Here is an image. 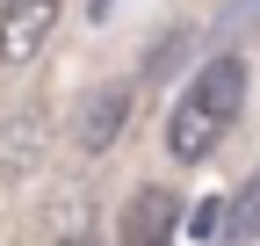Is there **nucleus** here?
<instances>
[{
	"label": "nucleus",
	"instance_id": "f257e3e1",
	"mask_svg": "<svg viewBox=\"0 0 260 246\" xmlns=\"http://www.w3.org/2000/svg\"><path fill=\"white\" fill-rule=\"evenodd\" d=\"M239 102H246V58L239 51H217L203 73H195L181 87V102L167 116V152L174 160H210V152L224 145V131L239 123Z\"/></svg>",
	"mask_w": 260,
	"mask_h": 246
},
{
	"label": "nucleus",
	"instance_id": "f03ea898",
	"mask_svg": "<svg viewBox=\"0 0 260 246\" xmlns=\"http://www.w3.org/2000/svg\"><path fill=\"white\" fill-rule=\"evenodd\" d=\"M130 95H138L130 80H109V87H94V95L73 109V152H80V160H102V152L123 138V123H130Z\"/></svg>",
	"mask_w": 260,
	"mask_h": 246
},
{
	"label": "nucleus",
	"instance_id": "7ed1b4c3",
	"mask_svg": "<svg viewBox=\"0 0 260 246\" xmlns=\"http://www.w3.org/2000/svg\"><path fill=\"white\" fill-rule=\"evenodd\" d=\"M181 232V196L145 181V189L123 196V218H116V246H174Z\"/></svg>",
	"mask_w": 260,
	"mask_h": 246
},
{
	"label": "nucleus",
	"instance_id": "20e7f679",
	"mask_svg": "<svg viewBox=\"0 0 260 246\" xmlns=\"http://www.w3.org/2000/svg\"><path fill=\"white\" fill-rule=\"evenodd\" d=\"M58 8L65 0H8V8H0V66H29V58L51 44Z\"/></svg>",
	"mask_w": 260,
	"mask_h": 246
},
{
	"label": "nucleus",
	"instance_id": "39448f33",
	"mask_svg": "<svg viewBox=\"0 0 260 246\" xmlns=\"http://www.w3.org/2000/svg\"><path fill=\"white\" fill-rule=\"evenodd\" d=\"M37 160H44V109L29 102L15 116H0V174H22Z\"/></svg>",
	"mask_w": 260,
	"mask_h": 246
},
{
	"label": "nucleus",
	"instance_id": "423d86ee",
	"mask_svg": "<svg viewBox=\"0 0 260 246\" xmlns=\"http://www.w3.org/2000/svg\"><path fill=\"white\" fill-rule=\"evenodd\" d=\"M253 239H260V160H253V174H246V189L232 203V218H224V239L217 246H253Z\"/></svg>",
	"mask_w": 260,
	"mask_h": 246
},
{
	"label": "nucleus",
	"instance_id": "0eeeda50",
	"mask_svg": "<svg viewBox=\"0 0 260 246\" xmlns=\"http://www.w3.org/2000/svg\"><path fill=\"white\" fill-rule=\"evenodd\" d=\"M253 29H260V0H232V8L217 15V44L232 51V44H246V37H253Z\"/></svg>",
	"mask_w": 260,
	"mask_h": 246
},
{
	"label": "nucleus",
	"instance_id": "6e6552de",
	"mask_svg": "<svg viewBox=\"0 0 260 246\" xmlns=\"http://www.w3.org/2000/svg\"><path fill=\"white\" fill-rule=\"evenodd\" d=\"M217 218H232V210H224V203H195L188 232H195V239H224V225H217Z\"/></svg>",
	"mask_w": 260,
	"mask_h": 246
},
{
	"label": "nucleus",
	"instance_id": "1a4fd4ad",
	"mask_svg": "<svg viewBox=\"0 0 260 246\" xmlns=\"http://www.w3.org/2000/svg\"><path fill=\"white\" fill-rule=\"evenodd\" d=\"M58 246H102V239H94V232H87V225H80V232H65V239H58Z\"/></svg>",
	"mask_w": 260,
	"mask_h": 246
}]
</instances>
